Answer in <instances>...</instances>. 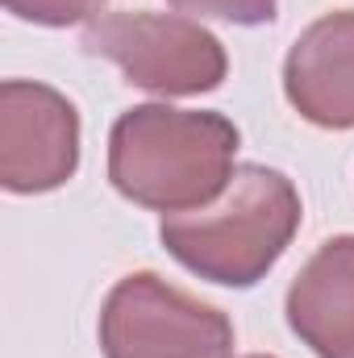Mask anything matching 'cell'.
Masks as SVG:
<instances>
[{
    "label": "cell",
    "mask_w": 354,
    "mask_h": 358,
    "mask_svg": "<svg viewBox=\"0 0 354 358\" xmlns=\"http://www.w3.org/2000/svg\"><path fill=\"white\" fill-rule=\"evenodd\" d=\"M234 150L238 129L225 117L146 104L113 125L108 176L121 196L146 208L192 213L225 192Z\"/></svg>",
    "instance_id": "6da1fadb"
},
{
    "label": "cell",
    "mask_w": 354,
    "mask_h": 358,
    "mask_svg": "<svg viewBox=\"0 0 354 358\" xmlns=\"http://www.w3.org/2000/svg\"><path fill=\"white\" fill-rule=\"evenodd\" d=\"M300 225V196L279 171L238 167L221 200L171 213L163 221V246L183 267L213 283L250 287Z\"/></svg>",
    "instance_id": "7a4b0ae2"
},
{
    "label": "cell",
    "mask_w": 354,
    "mask_h": 358,
    "mask_svg": "<svg viewBox=\"0 0 354 358\" xmlns=\"http://www.w3.org/2000/svg\"><path fill=\"white\" fill-rule=\"evenodd\" d=\"M100 346L108 358H229L234 329L217 308L142 271L113 287Z\"/></svg>",
    "instance_id": "3957f363"
},
{
    "label": "cell",
    "mask_w": 354,
    "mask_h": 358,
    "mask_svg": "<svg viewBox=\"0 0 354 358\" xmlns=\"http://www.w3.org/2000/svg\"><path fill=\"white\" fill-rule=\"evenodd\" d=\"M92 55L113 59L134 84L167 96L208 92L225 76V50L221 42L183 21V17H159V13H113L92 21L84 34Z\"/></svg>",
    "instance_id": "277c9868"
},
{
    "label": "cell",
    "mask_w": 354,
    "mask_h": 358,
    "mask_svg": "<svg viewBox=\"0 0 354 358\" xmlns=\"http://www.w3.org/2000/svg\"><path fill=\"white\" fill-rule=\"evenodd\" d=\"M80 121L59 92L25 80L0 88V179L8 192H46L76 171Z\"/></svg>",
    "instance_id": "5b68a950"
},
{
    "label": "cell",
    "mask_w": 354,
    "mask_h": 358,
    "mask_svg": "<svg viewBox=\"0 0 354 358\" xmlns=\"http://www.w3.org/2000/svg\"><path fill=\"white\" fill-rule=\"evenodd\" d=\"M292 104L330 129L354 125V13H330L313 21L288 55Z\"/></svg>",
    "instance_id": "8992f818"
},
{
    "label": "cell",
    "mask_w": 354,
    "mask_h": 358,
    "mask_svg": "<svg viewBox=\"0 0 354 358\" xmlns=\"http://www.w3.org/2000/svg\"><path fill=\"white\" fill-rule=\"evenodd\" d=\"M292 329L321 358H354V238L325 242L288 292Z\"/></svg>",
    "instance_id": "52a82bcc"
},
{
    "label": "cell",
    "mask_w": 354,
    "mask_h": 358,
    "mask_svg": "<svg viewBox=\"0 0 354 358\" xmlns=\"http://www.w3.org/2000/svg\"><path fill=\"white\" fill-rule=\"evenodd\" d=\"M100 4L104 0H4L8 13H17L25 21H38V25H71V21H84Z\"/></svg>",
    "instance_id": "ba28073f"
},
{
    "label": "cell",
    "mask_w": 354,
    "mask_h": 358,
    "mask_svg": "<svg viewBox=\"0 0 354 358\" xmlns=\"http://www.w3.org/2000/svg\"><path fill=\"white\" fill-rule=\"evenodd\" d=\"M183 13H200V17H221V21H238V25H259L275 17V0H171Z\"/></svg>",
    "instance_id": "9c48e42d"
},
{
    "label": "cell",
    "mask_w": 354,
    "mask_h": 358,
    "mask_svg": "<svg viewBox=\"0 0 354 358\" xmlns=\"http://www.w3.org/2000/svg\"><path fill=\"white\" fill-rule=\"evenodd\" d=\"M255 358H259V355H255Z\"/></svg>",
    "instance_id": "30bf717a"
}]
</instances>
